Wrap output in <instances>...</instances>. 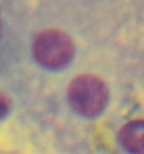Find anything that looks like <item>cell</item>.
I'll return each instance as SVG.
<instances>
[{"instance_id":"3957f363","label":"cell","mask_w":144,"mask_h":154,"mask_svg":"<svg viewBox=\"0 0 144 154\" xmlns=\"http://www.w3.org/2000/svg\"><path fill=\"white\" fill-rule=\"evenodd\" d=\"M119 140L132 153L144 154V121L129 122L120 129Z\"/></svg>"},{"instance_id":"6da1fadb","label":"cell","mask_w":144,"mask_h":154,"mask_svg":"<svg viewBox=\"0 0 144 154\" xmlns=\"http://www.w3.org/2000/svg\"><path fill=\"white\" fill-rule=\"evenodd\" d=\"M69 101L73 109L84 116H95L108 102V88L100 77L81 74L69 85Z\"/></svg>"},{"instance_id":"277c9868","label":"cell","mask_w":144,"mask_h":154,"mask_svg":"<svg viewBox=\"0 0 144 154\" xmlns=\"http://www.w3.org/2000/svg\"><path fill=\"white\" fill-rule=\"evenodd\" d=\"M8 108H10V102H8L7 97L0 93V119H3L7 115Z\"/></svg>"},{"instance_id":"7a4b0ae2","label":"cell","mask_w":144,"mask_h":154,"mask_svg":"<svg viewBox=\"0 0 144 154\" xmlns=\"http://www.w3.org/2000/svg\"><path fill=\"white\" fill-rule=\"evenodd\" d=\"M32 52L36 60L49 69H60L73 59L72 39L59 29H46L34 41Z\"/></svg>"},{"instance_id":"5b68a950","label":"cell","mask_w":144,"mask_h":154,"mask_svg":"<svg viewBox=\"0 0 144 154\" xmlns=\"http://www.w3.org/2000/svg\"><path fill=\"white\" fill-rule=\"evenodd\" d=\"M0 35H2V20H0Z\"/></svg>"}]
</instances>
